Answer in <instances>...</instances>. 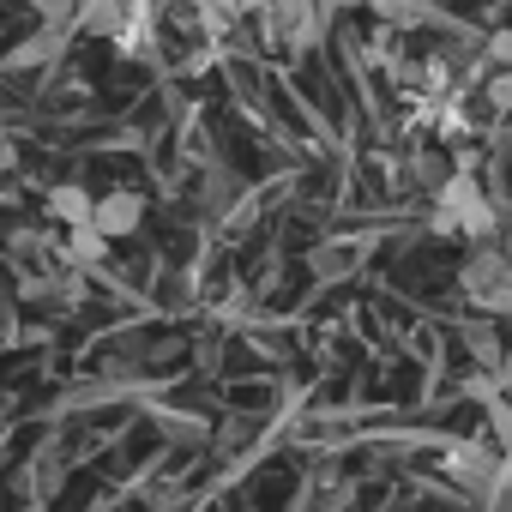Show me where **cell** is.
Instances as JSON below:
<instances>
[{
  "label": "cell",
  "instance_id": "1",
  "mask_svg": "<svg viewBox=\"0 0 512 512\" xmlns=\"http://www.w3.org/2000/svg\"><path fill=\"white\" fill-rule=\"evenodd\" d=\"M500 278H506V253H500V241H470L464 266H458V290H464L470 302H482Z\"/></svg>",
  "mask_w": 512,
  "mask_h": 512
},
{
  "label": "cell",
  "instance_id": "2",
  "mask_svg": "<svg viewBox=\"0 0 512 512\" xmlns=\"http://www.w3.org/2000/svg\"><path fill=\"white\" fill-rule=\"evenodd\" d=\"M91 223H97V235L121 241V235H133V229L145 223V199H139L133 187H121V193H103V199H97V211H91Z\"/></svg>",
  "mask_w": 512,
  "mask_h": 512
},
{
  "label": "cell",
  "instance_id": "3",
  "mask_svg": "<svg viewBox=\"0 0 512 512\" xmlns=\"http://www.w3.org/2000/svg\"><path fill=\"white\" fill-rule=\"evenodd\" d=\"M127 13H133V0H79V25H73V31L115 43V37L127 31Z\"/></svg>",
  "mask_w": 512,
  "mask_h": 512
},
{
  "label": "cell",
  "instance_id": "4",
  "mask_svg": "<svg viewBox=\"0 0 512 512\" xmlns=\"http://www.w3.org/2000/svg\"><path fill=\"white\" fill-rule=\"evenodd\" d=\"M266 37L272 43H290L296 31H308L314 25V0H266Z\"/></svg>",
  "mask_w": 512,
  "mask_h": 512
},
{
  "label": "cell",
  "instance_id": "5",
  "mask_svg": "<svg viewBox=\"0 0 512 512\" xmlns=\"http://www.w3.org/2000/svg\"><path fill=\"white\" fill-rule=\"evenodd\" d=\"M446 470H452L464 488H488V482H494V452H488V446H452V452H446Z\"/></svg>",
  "mask_w": 512,
  "mask_h": 512
},
{
  "label": "cell",
  "instance_id": "6",
  "mask_svg": "<svg viewBox=\"0 0 512 512\" xmlns=\"http://www.w3.org/2000/svg\"><path fill=\"white\" fill-rule=\"evenodd\" d=\"M91 211H97V199H91L85 187H73V181H61V187H49V217H55V223H67V229H79V223H91Z\"/></svg>",
  "mask_w": 512,
  "mask_h": 512
},
{
  "label": "cell",
  "instance_id": "7",
  "mask_svg": "<svg viewBox=\"0 0 512 512\" xmlns=\"http://www.w3.org/2000/svg\"><path fill=\"white\" fill-rule=\"evenodd\" d=\"M67 266L73 272H91V266H103V253H109V235H97V223H79L73 235H67Z\"/></svg>",
  "mask_w": 512,
  "mask_h": 512
},
{
  "label": "cell",
  "instance_id": "8",
  "mask_svg": "<svg viewBox=\"0 0 512 512\" xmlns=\"http://www.w3.org/2000/svg\"><path fill=\"white\" fill-rule=\"evenodd\" d=\"M0 247H7V260H43L49 266V235L37 223H13L7 235H0Z\"/></svg>",
  "mask_w": 512,
  "mask_h": 512
},
{
  "label": "cell",
  "instance_id": "9",
  "mask_svg": "<svg viewBox=\"0 0 512 512\" xmlns=\"http://www.w3.org/2000/svg\"><path fill=\"white\" fill-rule=\"evenodd\" d=\"M235 199H241V181H235L223 163H211L205 181H199V205H205V211H229Z\"/></svg>",
  "mask_w": 512,
  "mask_h": 512
},
{
  "label": "cell",
  "instance_id": "10",
  "mask_svg": "<svg viewBox=\"0 0 512 512\" xmlns=\"http://www.w3.org/2000/svg\"><path fill=\"white\" fill-rule=\"evenodd\" d=\"M61 49H67V31H43V37H31V43L13 49V67H55Z\"/></svg>",
  "mask_w": 512,
  "mask_h": 512
},
{
  "label": "cell",
  "instance_id": "11",
  "mask_svg": "<svg viewBox=\"0 0 512 512\" xmlns=\"http://www.w3.org/2000/svg\"><path fill=\"white\" fill-rule=\"evenodd\" d=\"M31 13L43 31H73L79 25V0H31Z\"/></svg>",
  "mask_w": 512,
  "mask_h": 512
},
{
  "label": "cell",
  "instance_id": "12",
  "mask_svg": "<svg viewBox=\"0 0 512 512\" xmlns=\"http://www.w3.org/2000/svg\"><path fill=\"white\" fill-rule=\"evenodd\" d=\"M482 103H488L494 115H512V67H500V73L482 79Z\"/></svg>",
  "mask_w": 512,
  "mask_h": 512
},
{
  "label": "cell",
  "instance_id": "13",
  "mask_svg": "<svg viewBox=\"0 0 512 512\" xmlns=\"http://www.w3.org/2000/svg\"><path fill=\"white\" fill-rule=\"evenodd\" d=\"M464 344H470V356H476V362H488V368H500V362H506V356H500V338H494L488 326H470V332H464Z\"/></svg>",
  "mask_w": 512,
  "mask_h": 512
},
{
  "label": "cell",
  "instance_id": "14",
  "mask_svg": "<svg viewBox=\"0 0 512 512\" xmlns=\"http://www.w3.org/2000/svg\"><path fill=\"white\" fill-rule=\"evenodd\" d=\"M482 61H488L494 73H500V67H512V25H506V31H494V37L482 43Z\"/></svg>",
  "mask_w": 512,
  "mask_h": 512
},
{
  "label": "cell",
  "instance_id": "15",
  "mask_svg": "<svg viewBox=\"0 0 512 512\" xmlns=\"http://www.w3.org/2000/svg\"><path fill=\"white\" fill-rule=\"evenodd\" d=\"M482 314H494V320H512V272H506V278H500V284L482 296Z\"/></svg>",
  "mask_w": 512,
  "mask_h": 512
},
{
  "label": "cell",
  "instance_id": "16",
  "mask_svg": "<svg viewBox=\"0 0 512 512\" xmlns=\"http://www.w3.org/2000/svg\"><path fill=\"white\" fill-rule=\"evenodd\" d=\"M163 13H169L181 31H193V25L205 19V7H199V0H163Z\"/></svg>",
  "mask_w": 512,
  "mask_h": 512
},
{
  "label": "cell",
  "instance_id": "17",
  "mask_svg": "<svg viewBox=\"0 0 512 512\" xmlns=\"http://www.w3.org/2000/svg\"><path fill=\"white\" fill-rule=\"evenodd\" d=\"M416 79H422V91H434V97H440V91H446V85H452V67H446V61H440V55H434V61H428V67H422V73H416Z\"/></svg>",
  "mask_w": 512,
  "mask_h": 512
},
{
  "label": "cell",
  "instance_id": "18",
  "mask_svg": "<svg viewBox=\"0 0 512 512\" xmlns=\"http://www.w3.org/2000/svg\"><path fill=\"white\" fill-rule=\"evenodd\" d=\"M314 272H344V253H338V247H320V253H314Z\"/></svg>",
  "mask_w": 512,
  "mask_h": 512
},
{
  "label": "cell",
  "instance_id": "19",
  "mask_svg": "<svg viewBox=\"0 0 512 512\" xmlns=\"http://www.w3.org/2000/svg\"><path fill=\"white\" fill-rule=\"evenodd\" d=\"M410 175H416V181H440V157H416Z\"/></svg>",
  "mask_w": 512,
  "mask_h": 512
},
{
  "label": "cell",
  "instance_id": "20",
  "mask_svg": "<svg viewBox=\"0 0 512 512\" xmlns=\"http://www.w3.org/2000/svg\"><path fill=\"white\" fill-rule=\"evenodd\" d=\"M350 494H356L350 482H338V488H326V512H344V506H350Z\"/></svg>",
  "mask_w": 512,
  "mask_h": 512
},
{
  "label": "cell",
  "instance_id": "21",
  "mask_svg": "<svg viewBox=\"0 0 512 512\" xmlns=\"http://www.w3.org/2000/svg\"><path fill=\"white\" fill-rule=\"evenodd\" d=\"M7 332H13V302L0 296V338H7Z\"/></svg>",
  "mask_w": 512,
  "mask_h": 512
},
{
  "label": "cell",
  "instance_id": "22",
  "mask_svg": "<svg viewBox=\"0 0 512 512\" xmlns=\"http://www.w3.org/2000/svg\"><path fill=\"white\" fill-rule=\"evenodd\" d=\"M199 7H211V13H235L241 0H199Z\"/></svg>",
  "mask_w": 512,
  "mask_h": 512
},
{
  "label": "cell",
  "instance_id": "23",
  "mask_svg": "<svg viewBox=\"0 0 512 512\" xmlns=\"http://www.w3.org/2000/svg\"><path fill=\"white\" fill-rule=\"evenodd\" d=\"M500 253H506V272H512V223L500 229Z\"/></svg>",
  "mask_w": 512,
  "mask_h": 512
},
{
  "label": "cell",
  "instance_id": "24",
  "mask_svg": "<svg viewBox=\"0 0 512 512\" xmlns=\"http://www.w3.org/2000/svg\"><path fill=\"white\" fill-rule=\"evenodd\" d=\"M500 368H506V380H512V344H506V362H500Z\"/></svg>",
  "mask_w": 512,
  "mask_h": 512
}]
</instances>
